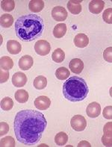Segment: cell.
Returning <instances> with one entry per match:
<instances>
[{"label": "cell", "instance_id": "d6986e66", "mask_svg": "<svg viewBox=\"0 0 112 147\" xmlns=\"http://www.w3.org/2000/svg\"><path fill=\"white\" fill-rule=\"evenodd\" d=\"M15 99L19 103H25L28 100L29 96L26 90H18L14 94Z\"/></svg>", "mask_w": 112, "mask_h": 147}, {"label": "cell", "instance_id": "7a4b0ae2", "mask_svg": "<svg viewBox=\"0 0 112 147\" xmlns=\"http://www.w3.org/2000/svg\"><path fill=\"white\" fill-rule=\"evenodd\" d=\"M43 30V20L36 14L23 15L19 17L15 23V32L17 37L26 42L39 38Z\"/></svg>", "mask_w": 112, "mask_h": 147}, {"label": "cell", "instance_id": "277c9868", "mask_svg": "<svg viewBox=\"0 0 112 147\" xmlns=\"http://www.w3.org/2000/svg\"><path fill=\"white\" fill-rule=\"evenodd\" d=\"M70 125L73 130L76 131H82L87 126V121L83 116L75 115L71 119Z\"/></svg>", "mask_w": 112, "mask_h": 147}, {"label": "cell", "instance_id": "836d02e7", "mask_svg": "<svg viewBox=\"0 0 112 147\" xmlns=\"http://www.w3.org/2000/svg\"><path fill=\"white\" fill-rule=\"evenodd\" d=\"M102 143L105 146H112V137L108 138V137L103 135L102 137Z\"/></svg>", "mask_w": 112, "mask_h": 147}, {"label": "cell", "instance_id": "4fadbf2b", "mask_svg": "<svg viewBox=\"0 0 112 147\" xmlns=\"http://www.w3.org/2000/svg\"><path fill=\"white\" fill-rule=\"evenodd\" d=\"M74 44L78 48H84L89 44V38L84 34H78L74 38Z\"/></svg>", "mask_w": 112, "mask_h": 147}, {"label": "cell", "instance_id": "9c48e42d", "mask_svg": "<svg viewBox=\"0 0 112 147\" xmlns=\"http://www.w3.org/2000/svg\"><path fill=\"white\" fill-rule=\"evenodd\" d=\"M27 82V77L26 74L22 72H17L14 73L12 76V84L17 87V88H21L25 86Z\"/></svg>", "mask_w": 112, "mask_h": 147}, {"label": "cell", "instance_id": "484cf974", "mask_svg": "<svg viewBox=\"0 0 112 147\" xmlns=\"http://www.w3.org/2000/svg\"><path fill=\"white\" fill-rule=\"evenodd\" d=\"M1 7L7 12L12 11L15 7V2L13 0H3L1 2Z\"/></svg>", "mask_w": 112, "mask_h": 147}, {"label": "cell", "instance_id": "83f0119b", "mask_svg": "<svg viewBox=\"0 0 112 147\" xmlns=\"http://www.w3.org/2000/svg\"><path fill=\"white\" fill-rule=\"evenodd\" d=\"M103 19L108 24H112V8L105 10L103 14Z\"/></svg>", "mask_w": 112, "mask_h": 147}, {"label": "cell", "instance_id": "5bb4252c", "mask_svg": "<svg viewBox=\"0 0 112 147\" xmlns=\"http://www.w3.org/2000/svg\"><path fill=\"white\" fill-rule=\"evenodd\" d=\"M7 52L11 55H17L22 50L21 44L18 41L14 40H8L7 43Z\"/></svg>", "mask_w": 112, "mask_h": 147}, {"label": "cell", "instance_id": "ffe728a7", "mask_svg": "<svg viewBox=\"0 0 112 147\" xmlns=\"http://www.w3.org/2000/svg\"><path fill=\"white\" fill-rule=\"evenodd\" d=\"M34 87L37 90H43L47 86V79L43 76H39L34 78L33 82Z\"/></svg>", "mask_w": 112, "mask_h": 147}, {"label": "cell", "instance_id": "30bf717a", "mask_svg": "<svg viewBox=\"0 0 112 147\" xmlns=\"http://www.w3.org/2000/svg\"><path fill=\"white\" fill-rule=\"evenodd\" d=\"M69 68L75 74H80L84 69V63L79 58H73L69 63Z\"/></svg>", "mask_w": 112, "mask_h": 147}, {"label": "cell", "instance_id": "8fae6325", "mask_svg": "<svg viewBox=\"0 0 112 147\" xmlns=\"http://www.w3.org/2000/svg\"><path fill=\"white\" fill-rule=\"evenodd\" d=\"M34 60L32 56L26 55L19 60V67L22 70H28L33 66Z\"/></svg>", "mask_w": 112, "mask_h": 147}, {"label": "cell", "instance_id": "ba28073f", "mask_svg": "<svg viewBox=\"0 0 112 147\" xmlns=\"http://www.w3.org/2000/svg\"><path fill=\"white\" fill-rule=\"evenodd\" d=\"M86 113L88 116L90 118H96L100 115L101 113V106L96 102L90 103L86 109Z\"/></svg>", "mask_w": 112, "mask_h": 147}, {"label": "cell", "instance_id": "1f68e13d", "mask_svg": "<svg viewBox=\"0 0 112 147\" xmlns=\"http://www.w3.org/2000/svg\"><path fill=\"white\" fill-rule=\"evenodd\" d=\"M9 131V125L5 122H1L0 123V135L3 136L4 134H6Z\"/></svg>", "mask_w": 112, "mask_h": 147}, {"label": "cell", "instance_id": "4316f807", "mask_svg": "<svg viewBox=\"0 0 112 147\" xmlns=\"http://www.w3.org/2000/svg\"><path fill=\"white\" fill-rule=\"evenodd\" d=\"M15 144H15L14 139L11 136H7L5 138H2V139H1V141H0V146L2 147H14Z\"/></svg>", "mask_w": 112, "mask_h": 147}, {"label": "cell", "instance_id": "ac0fdd59", "mask_svg": "<svg viewBox=\"0 0 112 147\" xmlns=\"http://www.w3.org/2000/svg\"><path fill=\"white\" fill-rule=\"evenodd\" d=\"M0 67H1V69L4 70H9L12 69L13 67V60L10 57L3 56L0 60Z\"/></svg>", "mask_w": 112, "mask_h": 147}, {"label": "cell", "instance_id": "44dd1931", "mask_svg": "<svg viewBox=\"0 0 112 147\" xmlns=\"http://www.w3.org/2000/svg\"><path fill=\"white\" fill-rule=\"evenodd\" d=\"M70 73L69 69L64 67H61L55 71L56 78L59 80H67L68 77L69 76Z\"/></svg>", "mask_w": 112, "mask_h": 147}, {"label": "cell", "instance_id": "e575fe53", "mask_svg": "<svg viewBox=\"0 0 112 147\" xmlns=\"http://www.w3.org/2000/svg\"><path fill=\"white\" fill-rule=\"evenodd\" d=\"M78 147H82V146H87V147H90L91 145L90 143H88V141H85V140H83V141H81L80 143H78Z\"/></svg>", "mask_w": 112, "mask_h": 147}, {"label": "cell", "instance_id": "7c38bea8", "mask_svg": "<svg viewBox=\"0 0 112 147\" xmlns=\"http://www.w3.org/2000/svg\"><path fill=\"white\" fill-rule=\"evenodd\" d=\"M105 6V2L102 0H93L89 3V11L92 13L98 14L103 11Z\"/></svg>", "mask_w": 112, "mask_h": 147}, {"label": "cell", "instance_id": "f1b7e54d", "mask_svg": "<svg viewBox=\"0 0 112 147\" xmlns=\"http://www.w3.org/2000/svg\"><path fill=\"white\" fill-rule=\"evenodd\" d=\"M103 58L106 62L112 63V47H108L103 52Z\"/></svg>", "mask_w": 112, "mask_h": 147}, {"label": "cell", "instance_id": "5b68a950", "mask_svg": "<svg viewBox=\"0 0 112 147\" xmlns=\"http://www.w3.org/2000/svg\"><path fill=\"white\" fill-rule=\"evenodd\" d=\"M34 50L36 53L40 56L48 55L51 50V46L49 42L45 40H40L37 41L34 44Z\"/></svg>", "mask_w": 112, "mask_h": 147}, {"label": "cell", "instance_id": "9a60e30c", "mask_svg": "<svg viewBox=\"0 0 112 147\" xmlns=\"http://www.w3.org/2000/svg\"><path fill=\"white\" fill-rule=\"evenodd\" d=\"M82 1H69L67 2V8L71 13L73 14H78L82 11V5H81Z\"/></svg>", "mask_w": 112, "mask_h": 147}, {"label": "cell", "instance_id": "52a82bcc", "mask_svg": "<svg viewBox=\"0 0 112 147\" xmlns=\"http://www.w3.org/2000/svg\"><path fill=\"white\" fill-rule=\"evenodd\" d=\"M34 105L37 109L41 111H45L48 109L51 105V100L49 98L45 96H40L37 97L34 100Z\"/></svg>", "mask_w": 112, "mask_h": 147}, {"label": "cell", "instance_id": "3957f363", "mask_svg": "<svg viewBox=\"0 0 112 147\" xmlns=\"http://www.w3.org/2000/svg\"><path fill=\"white\" fill-rule=\"evenodd\" d=\"M89 88L85 81L81 77L72 76L67 79L63 85V94L70 102H81L87 98Z\"/></svg>", "mask_w": 112, "mask_h": 147}, {"label": "cell", "instance_id": "f546056e", "mask_svg": "<svg viewBox=\"0 0 112 147\" xmlns=\"http://www.w3.org/2000/svg\"><path fill=\"white\" fill-rule=\"evenodd\" d=\"M103 132L105 136L108 138L112 137V122H108L103 127Z\"/></svg>", "mask_w": 112, "mask_h": 147}, {"label": "cell", "instance_id": "4dcf8cb0", "mask_svg": "<svg viewBox=\"0 0 112 147\" xmlns=\"http://www.w3.org/2000/svg\"><path fill=\"white\" fill-rule=\"evenodd\" d=\"M103 115L105 119H112V106H107L104 108Z\"/></svg>", "mask_w": 112, "mask_h": 147}, {"label": "cell", "instance_id": "603a6c76", "mask_svg": "<svg viewBox=\"0 0 112 147\" xmlns=\"http://www.w3.org/2000/svg\"><path fill=\"white\" fill-rule=\"evenodd\" d=\"M52 58L56 63H61L65 58V53L61 49H56L55 50L52 52Z\"/></svg>", "mask_w": 112, "mask_h": 147}, {"label": "cell", "instance_id": "e0dca14e", "mask_svg": "<svg viewBox=\"0 0 112 147\" xmlns=\"http://www.w3.org/2000/svg\"><path fill=\"white\" fill-rule=\"evenodd\" d=\"M67 32V26L64 23H59L55 26L53 29V35L56 38H61Z\"/></svg>", "mask_w": 112, "mask_h": 147}, {"label": "cell", "instance_id": "d6a6232c", "mask_svg": "<svg viewBox=\"0 0 112 147\" xmlns=\"http://www.w3.org/2000/svg\"><path fill=\"white\" fill-rule=\"evenodd\" d=\"M0 78H1V83L6 82L9 78V72L8 70H5L1 69L0 71Z\"/></svg>", "mask_w": 112, "mask_h": 147}, {"label": "cell", "instance_id": "2e32d148", "mask_svg": "<svg viewBox=\"0 0 112 147\" xmlns=\"http://www.w3.org/2000/svg\"><path fill=\"white\" fill-rule=\"evenodd\" d=\"M28 7L34 13H38L43 9L44 2L42 0H32L28 3Z\"/></svg>", "mask_w": 112, "mask_h": 147}, {"label": "cell", "instance_id": "cb8c5ba5", "mask_svg": "<svg viewBox=\"0 0 112 147\" xmlns=\"http://www.w3.org/2000/svg\"><path fill=\"white\" fill-rule=\"evenodd\" d=\"M68 141V136L65 132H59L55 137V142L58 146H64Z\"/></svg>", "mask_w": 112, "mask_h": 147}, {"label": "cell", "instance_id": "6da1fadb", "mask_svg": "<svg viewBox=\"0 0 112 147\" xmlns=\"http://www.w3.org/2000/svg\"><path fill=\"white\" fill-rule=\"evenodd\" d=\"M47 125V119L40 111H20L15 117L13 123L17 140L25 145H35L40 140Z\"/></svg>", "mask_w": 112, "mask_h": 147}, {"label": "cell", "instance_id": "7402d4cb", "mask_svg": "<svg viewBox=\"0 0 112 147\" xmlns=\"http://www.w3.org/2000/svg\"><path fill=\"white\" fill-rule=\"evenodd\" d=\"M13 22V17L12 15L5 13L0 18V24L4 28H10Z\"/></svg>", "mask_w": 112, "mask_h": 147}, {"label": "cell", "instance_id": "8992f818", "mask_svg": "<svg viewBox=\"0 0 112 147\" xmlns=\"http://www.w3.org/2000/svg\"><path fill=\"white\" fill-rule=\"evenodd\" d=\"M52 17L55 21L62 22L67 17V10L61 6H56L52 11Z\"/></svg>", "mask_w": 112, "mask_h": 147}, {"label": "cell", "instance_id": "d590c367", "mask_svg": "<svg viewBox=\"0 0 112 147\" xmlns=\"http://www.w3.org/2000/svg\"><path fill=\"white\" fill-rule=\"evenodd\" d=\"M109 94H110L111 96L112 97V87L110 88V90H109Z\"/></svg>", "mask_w": 112, "mask_h": 147}, {"label": "cell", "instance_id": "d4e9b609", "mask_svg": "<svg viewBox=\"0 0 112 147\" xmlns=\"http://www.w3.org/2000/svg\"><path fill=\"white\" fill-rule=\"evenodd\" d=\"M13 106V102L10 97H5L1 101V108L4 111H10Z\"/></svg>", "mask_w": 112, "mask_h": 147}]
</instances>
